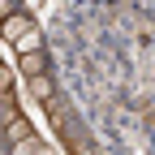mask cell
Segmentation results:
<instances>
[{
  "label": "cell",
  "instance_id": "6da1fadb",
  "mask_svg": "<svg viewBox=\"0 0 155 155\" xmlns=\"http://www.w3.org/2000/svg\"><path fill=\"white\" fill-rule=\"evenodd\" d=\"M26 30H35V22H30V13H13V17H5V26H0V35H5V43L13 48L17 39H22Z\"/></svg>",
  "mask_w": 155,
  "mask_h": 155
},
{
  "label": "cell",
  "instance_id": "7a4b0ae2",
  "mask_svg": "<svg viewBox=\"0 0 155 155\" xmlns=\"http://www.w3.org/2000/svg\"><path fill=\"white\" fill-rule=\"evenodd\" d=\"M30 99H39L43 108H52L56 104V82L43 73V78H30Z\"/></svg>",
  "mask_w": 155,
  "mask_h": 155
},
{
  "label": "cell",
  "instance_id": "3957f363",
  "mask_svg": "<svg viewBox=\"0 0 155 155\" xmlns=\"http://www.w3.org/2000/svg\"><path fill=\"white\" fill-rule=\"evenodd\" d=\"M26 138H35V129H30V116H17L13 125H5V142L13 147V142H26Z\"/></svg>",
  "mask_w": 155,
  "mask_h": 155
},
{
  "label": "cell",
  "instance_id": "277c9868",
  "mask_svg": "<svg viewBox=\"0 0 155 155\" xmlns=\"http://www.w3.org/2000/svg\"><path fill=\"white\" fill-rule=\"evenodd\" d=\"M17 65H22V73H26V82H30V78H43V73H48V52H35V56H22V61H17Z\"/></svg>",
  "mask_w": 155,
  "mask_h": 155
},
{
  "label": "cell",
  "instance_id": "5b68a950",
  "mask_svg": "<svg viewBox=\"0 0 155 155\" xmlns=\"http://www.w3.org/2000/svg\"><path fill=\"white\" fill-rule=\"evenodd\" d=\"M9 155H56V151H52L43 138H26V142H13Z\"/></svg>",
  "mask_w": 155,
  "mask_h": 155
},
{
  "label": "cell",
  "instance_id": "8992f818",
  "mask_svg": "<svg viewBox=\"0 0 155 155\" xmlns=\"http://www.w3.org/2000/svg\"><path fill=\"white\" fill-rule=\"evenodd\" d=\"M17 116H22V112H17V99H13V95H5V99H0V125H13Z\"/></svg>",
  "mask_w": 155,
  "mask_h": 155
},
{
  "label": "cell",
  "instance_id": "52a82bcc",
  "mask_svg": "<svg viewBox=\"0 0 155 155\" xmlns=\"http://www.w3.org/2000/svg\"><path fill=\"white\" fill-rule=\"evenodd\" d=\"M69 151L73 155H95V142L86 138V134H69Z\"/></svg>",
  "mask_w": 155,
  "mask_h": 155
},
{
  "label": "cell",
  "instance_id": "ba28073f",
  "mask_svg": "<svg viewBox=\"0 0 155 155\" xmlns=\"http://www.w3.org/2000/svg\"><path fill=\"white\" fill-rule=\"evenodd\" d=\"M0 91L13 95V69H0Z\"/></svg>",
  "mask_w": 155,
  "mask_h": 155
}]
</instances>
